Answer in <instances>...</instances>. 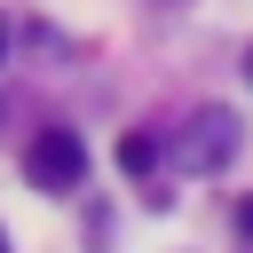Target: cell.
I'll return each instance as SVG.
<instances>
[{"label":"cell","instance_id":"cell-1","mask_svg":"<svg viewBox=\"0 0 253 253\" xmlns=\"http://www.w3.org/2000/svg\"><path fill=\"white\" fill-rule=\"evenodd\" d=\"M24 174H32V190H55V198H63V190L87 182V142H79L71 126H47V134L24 150Z\"/></svg>","mask_w":253,"mask_h":253},{"label":"cell","instance_id":"cell-2","mask_svg":"<svg viewBox=\"0 0 253 253\" xmlns=\"http://www.w3.org/2000/svg\"><path fill=\"white\" fill-rule=\"evenodd\" d=\"M237 142H245L237 111L206 103V111H198V119L182 126V166H190V174H213V166H229V158H237Z\"/></svg>","mask_w":253,"mask_h":253},{"label":"cell","instance_id":"cell-3","mask_svg":"<svg viewBox=\"0 0 253 253\" xmlns=\"http://www.w3.org/2000/svg\"><path fill=\"white\" fill-rule=\"evenodd\" d=\"M158 166V142L150 134H119V174H150Z\"/></svg>","mask_w":253,"mask_h":253},{"label":"cell","instance_id":"cell-4","mask_svg":"<svg viewBox=\"0 0 253 253\" xmlns=\"http://www.w3.org/2000/svg\"><path fill=\"white\" fill-rule=\"evenodd\" d=\"M237 229H245V237H253V198H237Z\"/></svg>","mask_w":253,"mask_h":253},{"label":"cell","instance_id":"cell-5","mask_svg":"<svg viewBox=\"0 0 253 253\" xmlns=\"http://www.w3.org/2000/svg\"><path fill=\"white\" fill-rule=\"evenodd\" d=\"M0 63H8V16H0Z\"/></svg>","mask_w":253,"mask_h":253},{"label":"cell","instance_id":"cell-6","mask_svg":"<svg viewBox=\"0 0 253 253\" xmlns=\"http://www.w3.org/2000/svg\"><path fill=\"white\" fill-rule=\"evenodd\" d=\"M245 79H253V55H245Z\"/></svg>","mask_w":253,"mask_h":253},{"label":"cell","instance_id":"cell-7","mask_svg":"<svg viewBox=\"0 0 253 253\" xmlns=\"http://www.w3.org/2000/svg\"><path fill=\"white\" fill-rule=\"evenodd\" d=\"M0 253H8V237H0Z\"/></svg>","mask_w":253,"mask_h":253}]
</instances>
